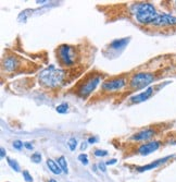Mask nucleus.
Listing matches in <instances>:
<instances>
[{"instance_id": "f257e3e1", "label": "nucleus", "mask_w": 176, "mask_h": 182, "mask_svg": "<svg viewBox=\"0 0 176 182\" xmlns=\"http://www.w3.org/2000/svg\"><path fill=\"white\" fill-rule=\"evenodd\" d=\"M68 75L69 70L57 69L53 65H51L41 71L38 79H39V83L43 87L49 90H56L64 84Z\"/></svg>"}, {"instance_id": "f03ea898", "label": "nucleus", "mask_w": 176, "mask_h": 182, "mask_svg": "<svg viewBox=\"0 0 176 182\" xmlns=\"http://www.w3.org/2000/svg\"><path fill=\"white\" fill-rule=\"evenodd\" d=\"M56 55H57V60L59 65L64 68H71L75 65L79 58V54L76 47L66 45V44L60 45L56 50Z\"/></svg>"}, {"instance_id": "7ed1b4c3", "label": "nucleus", "mask_w": 176, "mask_h": 182, "mask_svg": "<svg viewBox=\"0 0 176 182\" xmlns=\"http://www.w3.org/2000/svg\"><path fill=\"white\" fill-rule=\"evenodd\" d=\"M159 13L155 10V5L150 2H140L136 5L135 18L136 21L144 25H152L157 20Z\"/></svg>"}, {"instance_id": "20e7f679", "label": "nucleus", "mask_w": 176, "mask_h": 182, "mask_svg": "<svg viewBox=\"0 0 176 182\" xmlns=\"http://www.w3.org/2000/svg\"><path fill=\"white\" fill-rule=\"evenodd\" d=\"M102 74L100 73H90L86 75L78 84L76 85L75 92L81 98H86L96 90L102 80Z\"/></svg>"}, {"instance_id": "39448f33", "label": "nucleus", "mask_w": 176, "mask_h": 182, "mask_svg": "<svg viewBox=\"0 0 176 182\" xmlns=\"http://www.w3.org/2000/svg\"><path fill=\"white\" fill-rule=\"evenodd\" d=\"M157 76L153 72H138L132 75L128 81V88L130 91H140L149 86L155 81Z\"/></svg>"}, {"instance_id": "423d86ee", "label": "nucleus", "mask_w": 176, "mask_h": 182, "mask_svg": "<svg viewBox=\"0 0 176 182\" xmlns=\"http://www.w3.org/2000/svg\"><path fill=\"white\" fill-rule=\"evenodd\" d=\"M127 85V80L125 76H117L110 80H106L101 85V91L104 93H114L123 90Z\"/></svg>"}, {"instance_id": "0eeeda50", "label": "nucleus", "mask_w": 176, "mask_h": 182, "mask_svg": "<svg viewBox=\"0 0 176 182\" xmlns=\"http://www.w3.org/2000/svg\"><path fill=\"white\" fill-rule=\"evenodd\" d=\"M21 62L16 56H7L2 60V69L7 72H14L18 70Z\"/></svg>"}, {"instance_id": "6e6552de", "label": "nucleus", "mask_w": 176, "mask_h": 182, "mask_svg": "<svg viewBox=\"0 0 176 182\" xmlns=\"http://www.w3.org/2000/svg\"><path fill=\"white\" fill-rule=\"evenodd\" d=\"M161 146V142L160 141H151V142H148L146 144H142L138 147V150H137V153H138L139 155H142V156H147L151 154V153L155 152L160 148Z\"/></svg>"}, {"instance_id": "1a4fd4ad", "label": "nucleus", "mask_w": 176, "mask_h": 182, "mask_svg": "<svg viewBox=\"0 0 176 182\" xmlns=\"http://www.w3.org/2000/svg\"><path fill=\"white\" fill-rule=\"evenodd\" d=\"M155 26H174L176 25V16L168 13L159 14L153 24Z\"/></svg>"}, {"instance_id": "9d476101", "label": "nucleus", "mask_w": 176, "mask_h": 182, "mask_svg": "<svg viewBox=\"0 0 176 182\" xmlns=\"http://www.w3.org/2000/svg\"><path fill=\"white\" fill-rule=\"evenodd\" d=\"M158 132H159V131L157 130V128H147L134 134V135L132 136V140H134V141L136 142L146 141V140L151 139L152 136L157 135Z\"/></svg>"}, {"instance_id": "9b49d317", "label": "nucleus", "mask_w": 176, "mask_h": 182, "mask_svg": "<svg viewBox=\"0 0 176 182\" xmlns=\"http://www.w3.org/2000/svg\"><path fill=\"white\" fill-rule=\"evenodd\" d=\"M153 92H155V87L153 86H149L147 87L146 90L142 91L141 93L137 94L135 96H132L130 98V101L132 104H139V103H144V101H148L152 95H153Z\"/></svg>"}, {"instance_id": "f8f14e48", "label": "nucleus", "mask_w": 176, "mask_h": 182, "mask_svg": "<svg viewBox=\"0 0 176 182\" xmlns=\"http://www.w3.org/2000/svg\"><path fill=\"white\" fill-rule=\"evenodd\" d=\"M173 158V155H170V156H166V157H163L161 159H158L155 161H152L151 164H148V165H145V166H141V167H137V171L138 172H144V171H148V170H151V169H155L158 168L159 166H161L162 164L166 163L168 159H172Z\"/></svg>"}, {"instance_id": "ddd939ff", "label": "nucleus", "mask_w": 176, "mask_h": 182, "mask_svg": "<svg viewBox=\"0 0 176 182\" xmlns=\"http://www.w3.org/2000/svg\"><path fill=\"white\" fill-rule=\"evenodd\" d=\"M130 41V37H126V38H120V39H114L109 47L111 49H121V48H124L126 45L128 44Z\"/></svg>"}, {"instance_id": "4468645a", "label": "nucleus", "mask_w": 176, "mask_h": 182, "mask_svg": "<svg viewBox=\"0 0 176 182\" xmlns=\"http://www.w3.org/2000/svg\"><path fill=\"white\" fill-rule=\"evenodd\" d=\"M47 166H48V168L50 169V171L54 174H60L62 172V169L60 168L59 165H58L56 161L52 160V159H50V158L47 159Z\"/></svg>"}, {"instance_id": "2eb2a0df", "label": "nucleus", "mask_w": 176, "mask_h": 182, "mask_svg": "<svg viewBox=\"0 0 176 182\" xmlns=\"http://www.w3.org/2000/svg\"><path fill=\"white\" fill-rule=\"evenodd\" d=\"M57 160H58V165L60 166V168L62 169V171L64 172V174H69L68 164H66V159H65L64 156H60Z\"/></svg>"}, {"instance_id": "dca6fc26", "label": "nucleus", "mask_w": 176, "mask_h": 182, "mask_svg": "<svg viewBox=\"0 0 176 182\" xmlns=\"http://www.w3.org/2000/svg\"><path fill=\"white\" fill-rule=\"evenodd\" d=\"M56 110H57L58 114H66V112L69 111V104L68 103H62L60 104V105H58L57 108H56Z\"/></svg>"}, {"instance_id": "f3484780", "label": "nucleus", "mask_w": 176, "mask_h": 182, "mask_svg": "<svg viewBox=\"0 0 176 182\" xmlns=\"http://www.w3.org/2000/svg\"><path fill=\"white\" fill-rule=\"evenodd\" d=\"M7 161H8L9 166L13 169V170H15L16 172H20V165L18 164V161L12 159V158H9V157L7 158Z\"/></svg>"}, {"instance_id": "a211bd4d", "label": "nucleus", "mask_w": 176, "mask_h": 182, "mask_svg": "<svg viewBox=\"0 0 176 182\" xmlns=\"http://www.w3.org/2000/svg\"><path fill=\"white\" fill-rule=\"evenodd\" d=\"M68 146L72 152H74L76 150V146H77V140L75 137H71L68 142Z\"/></svg>"}, {"instance_id": "6ab92c4d", "label": "nucleus", "mask_w": 176, "mask_h": 182, "mask_svg": "<svg viewBox=\"0 0 176 182\" xmlns=\"http://www.w3.org/2000/svg\"><path fill=\"white\" fill-rule=\"evenodd\" d=\"M30 160L35 164H39L41 161V154L38 152H35L32 156H30Z\"/></svg>"}, {"instance_id": "aec40b11", "label": "nucleus", "mask_w": 176, "mask_h": 182, "mask_svg": "<svg viewBox=\"0 0 176 182\" xmlns=\"http://www.w3.org/2000/svg\"><path fill=\"white\" fill-rule=\"evenodd\" d=\"M77 159H78L79 161H81L84 166H87L88 165V163H89V160H88V156L86 155V154H84V153H82V154H79L78 157H77Z\"/></svg>"}, {"instance_id": "412c9836", "label": "nucleus", "mask_w": 176, "mask_h": 182, "mask_svg": "<svg viewBox=\"0 0 176 182\" xmlns=\"http://www.w3.org/2000/svg\"><path fill=\"white\" fill-rule=\"evenodd\" d=\"M94 154H95V156H97V157H103V156L108 155V152H107L106 150H95Z\"/></svg>"}, {"instance_id": "4be33fe9", "label": "nucleus", "mask_w": 176, "mask_h": 182, "mask_svg": "<svg viewBox=\"0 0 176 182\" xmlns=\"http://www.w3.org/2000/svg\"><path fill=\"white\" fill-rule=\"evenodd\" d=\"M13 147L15 148V150H18V151H21L22 150V147L24 146V143L23 142H21V141H19V140H16V141H14L13 142Z\"/></svg>"}, {"instance_id": "5701e85b", "label": "nucleus", "mask_w": 176, "mask_h": 182, "mask_svg": "<svg viewBox=\"0 0 176 182\" xmlns=\"http://www.w3.org/2000/svg\"><path fill=\"white\" fill-rule=\"evenodd\" d=\"M22 174H23V178H24V180L26 182H33L32 176H30V174L27 171V170H24V171L22 172Z\"/></svg>"}, {"instance_id": "b1692460", "label": "nucleus", "mask_w": 176, "mask_h": 182, "mask_svg": "<svg viewBox=\"0 0 176 182\" xmlns=\"http://www.w3.org/2000/svg\"><path fill=\"white\" fill-rule=\"evenodd\" d=\"M98 168H99V170H101L102 172H106L107 171V164L103 163V161H100V163L97 165Z\"/></svg>"}, {"instance_id": "393cba45", "label": "nucleus", "mask_w": 176, "mask_h": 182, "mask_svg": "<svg viewBox=\"0 0 176 182\" xmlns=\"http://www.w3.org/2000/svg\"><path fill=\"white\" fill-rule=\"evenodd\" d=\"M97 141H98V137H96V136H90L89 139H88V143H89V144H95Z\"/></svg>"}, {"instance_id": "a878e982", "label": "nucleus", "mask_w": 176, "mask_h": 182, "mask_svg": "<svg viewBox=\"0 0 176 182\" xmlns=\"http://www.w3.org/2000/svg\"><path fill=\"white\" fill-rule=\"evenodd\" d=\"M24 146H25V148H26V150H28V151H32L33 147H34V146H33L32 143H30V142H25Z\"/></svg>"}, {"instance_id": "bb28decb", "label": "nucleus", "mask_w": 176, "mask_h": 182, "mask_svg": "<svg viewBox=\"0 0 176 182\" xmlns=\"http://www.w3.org/2000/svg\"><path fill=\"white\" fill-rule=\"evenodd\" d=\"M117 159H115V158H112V159H110V160H108L107 161V166H108V165H114V164H117Z\"/></svg>"}, {"instance_id": "cd10ccee", "label": "nucleus", "mask_w": 176, "mask_h": 182, "mask_svg": "<svg viewBox=\"0 0 176 182\" xmlns=\"http://www.w3.org/2000/svg\"><path fill=\"white\" fill-rule=\"evenodd\" d=\"M0 157L1 158H5V148H3V147H1V148H0Z\"/></svg>"}, {"instance_id": "c85d7f7f", "label": "nucleus", "mask_w": 176, "mask_h": 182, "mask_svg": "<svg viewBox=\"0 0 176 182\" xmlns=\"http://www.w3.org/2000/svg\"><path fill=\"white\" fill-rule=\"evenodd\" d=\"M86 147H87V143H86V142H84V143L82 144V146H81V150H82V151H84L85 148H86Z\"/></svg>"}, {"instance_id": "c756f323", "label": "nucleus", "mask_w": 176, "mask_h": 182, "mask_svg": "<svg viewBox=\"0 0 176 182\" xmlns=\"http://www.w3.org/2000/svg\"><path fill=\"white\" fill-rule=\"evenodd\" d=\"M48 182H57V181H56V180H54V179H50Z\"/></svg>"}]
</instances>
